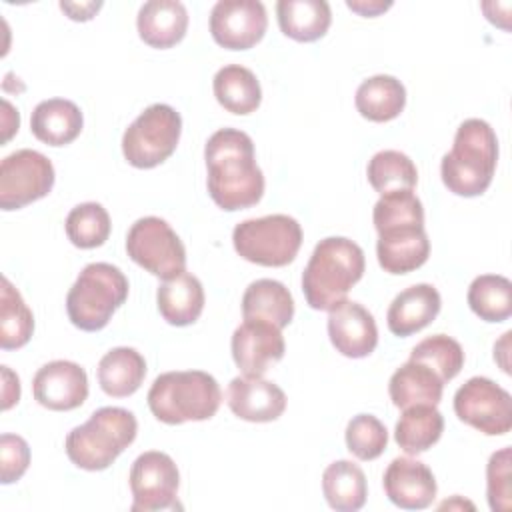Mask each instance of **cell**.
Returning <instances> with one entry per match:
<instances>
[{
	"label": "cell",
	"instance_id": "6da1fadb",
	"mask_svg": "<svg viewBox=\"0 0 512 512\" xmlns=\"http://www.w3.org/2000/svg\"><path fill=\"white\" fill-rule=\"evenodd\" d=\"M208 194L226 212L250 208L264 194V174L254 158L252 138L236 128L216 130L206 146Z\"/></svg>",
	"mask_w": 512,
	"mask_h": 512
},
{
	"label": "cell",
	"instance_id": "7a4b0ae2",
	"mask_svg": "<svg viewBox=\"0 0 512 512\" xmlns=\"http://www.w3.org/2000/svg\"><path fill=\"white\" fill-rule=\"evenodd\" d=\"M366 268L362 248L344 236H328L314 246L302 272V292L310 308L332 310L346 300Z\"/></svg>",
	"mask_w": 512,
	"mask_h": 512
},
{
	"label": "cell",
	"instance_id": "3957f363",
	"mask_svg": "<svg viewBox=\"0 0 512 512\" xmlns=\"http://www.w3.org/2000/svg\"><path fill=\"white\" fill-rule=\"evenodd\" d=\"M496 162V132L486 120L468 118L458 126L452 150L442 156V182L456 196H480L492 184Z\"/></svg>",
	"mask_w": 512,
	"mask_h": 512
},
{
	"label": "cell",
	"instance_id": "277c9868",
	"mask_svg": "<svg viewBox=\"0 0 512 512\" xmlns=\"http://www.w3.org/2000/svg\"><path fill=\"white\" fill-rule=\"evenodd\" d=\"M148 408L164 424L210 420L222 402L216 378L202 370L160 374L148 390Z\"/></svg>",
	"mask_w": 512,
	"mask_h": 512
},
{
	"label": "cell",
	"instance_id": "5b68a950",
	"mask_svg": "<svg viewBox=\"0 0 512 512\" xmlns=\"http://www.w3.org/2000/svg\"><path fill=\"white\" fill-rule=\"evenodd\" d=\"M136 416L120 406H104L72 428L64 448L70 462L82 470H106L136 438Z\"/></svg>",
	"mask_w": 512,
	"mask_h": 512
},
{
	"label": "cell",
	"instance_id": "8992f818",
	"mask_svg": "<svg viewBox=\"0 0 512 512\" xmlns=\"http://www.w3.org/2000/svg\"><path fill=\"white\" fill-rule=\"evenodd\" d=\"M128 278L118 266L92 262L82 268L66 296L70 322L84 332L102 330L128 298Z\"/></svg>",
	"mask_w": 512,
	"mask_h": 512
},
{
	"label": "cell",
	"instance_id": "52a82bcc",
	"mask_svg": "<svg viewBox=\"0 0 512 512\" xmlns=\"http://www.w3.org/2000/svg\"><path fill=\"white\" fill-rule=\"evenodd\" d=\"M232 244L240 258L258 266L280 268L296 258L302 246V228L288 214L248 218L232 230Z\"/></svg>",
	"mask_w": 512,
	"mask_h": 512
},
{
	"label": "cell",
	"instance_id": "ba28073f",
	"mask_svg": "<svg viewBox=\"0 0 512 512\" xmlns=\"http://www.w3.org/2000/svg\"><path fill=\"white\" fill-rule=\"evenodd\" d=\"M180 134V114L168 104H152L124 130L122 154L134 168H154L174 154Z\"/></svg>",
	"mask_w": 512,
	"mask_h": 512
},
{
	"label": "cell",
	"instance_id": "9c48e42d",
	"mask_svg": "<svg viewBox=\"0 0 512 512\" xmlns=\"http://www.w3.org/2000/svg\"><path fill=\"white\" fill-rule=\"evenodd\" d=\"M128 256L146 272L168 280L186 270V248L172 226L158 216L138 218L126 234Z\"/></svg>",
	"mask_w": 512,
	"mask_h": 512
},
{
	"label": "cell",
	"instance_id": "30bf717a",
	"mask_svg": "<svg viewBox=\"0 0 512 512\" xmlns=\"http://www.w3.org/2000/svg\"><path fill=\"white\" fill-rule=\"evenodd\" d=\"M54 166L38 150L22 148L0 162V208L20 210L44 198L54 186Z\"/></svg>",
	"mask_w": 512,
	"mask_h": 512
},
{
	"label": "cell",
	"instance_id": "8fae6325",
	"mask_svg": "<svg viewBox=\"0 0 512 512\" xmlns=\"http://www.w3.org/2000/svg\"><path fill=\"white\" fill-rule=\"evenodd\" d=\"M454 412L486 436H502L512 428V396L486 376H474L456 390Z\"/></svg>",
	"mask_w": 512,
	"mask_h": 512
},
{
	"label": "cell",
	"instance_id": "7c38bea8",
	"mask_svg": "<svg viewBox=\"0 0 512 512\" xmlns=\"http://www.w3.org/2000/svg\"><path fill=\"white\" fill-rule=\"evenodd\" d=\"M132 512L168 510L176 506L180 472L176 462L160 450L140 454L130 468Z\"/></svg>",
	"mask_w": 512,
	"mask_h": 512
},
{
	"label": "cell",
	"instance_id": "4fadbf2b",
	"mask_svg": "<svg viewBox=\"0 0 512 512\" xmlns=\"http://www.w3.org/2000/svg\"><path fill=\"white\" fill-rule=\"evenodd\" d=\"M268 28L266 8L258 0H220L210 12V34L226 50L256 46Z\"/></svg>",
	"mask_w": 512,
	"mask_h": 512
},
{
	"label": "cell",
	"instance_id": "5bb4252c",
	"mask_svg": "<svg viewBox=\"0 0 512 512\" xmlns=\"http://www.w3.org/2000/svg\"><path fill=\"white\" fill-rule=\"evenodd\" d=\"M34 400L54 412H68L88 398L86 370L70 360H52L32 378Z\"/></svg>",
	"mask_w": 512,
	"mask_h": 512
},
{
	"label": "cell",
	"instance_id": "9a60e30c",
	"mask_svg": "<svg viewBox=\"0 0 512 512\" xmlns=\"http://www.w3.org/2000/svg\"><path fill=\"white\" fill-rule=\"evenodd\" d=\"M232 358L244 376H264L286 352L282 330L264 320H244L232 334Z\"/></svg>",
	"mask_w": 512,
	"mask_h": 512
},
{
	"label": "cell",
	"instance_id": "2e32d148",
	"mask_svg": "<svg viewBox=\"0 0 512 512\" xmlns=\"http://www.w3.org/2000/svg\"><path fill=\"white\" fill-rule=\"evenodd\" d=\"M328 312V336L336 352L346 358H364L374 352L378 328L374 316L362 304L344 300Z\"/></svg>",
	"mask_w": 512,
	"mask_h": 512
},
{
	"label": "cell",
	"instance_id": "e0dca14e",
	"mask_svg": "<svg viewBox=\"0 0 512 512\" xmlns=\"http://www.w3.org/2000/svg\"><path fill=\"white\" fill-rule=\"evenodd\" d=\"M382 484L388 500L404 510L428 508L438 492L432 470L424 462L408 456L394 458L388 464Z\"/></svg>",
	"mask_w": 512,
	"mask_h": 512
},
{
	"label": "cell",
	"instance_id": "ac0fdd59",
	"mask_svg": "<svg viewBox=\"0 0 512 512\" xmlns=\"http://www.w3.org/2000/svg\"><path fill=\"white\" fill-rule=\"evenodd\" d=\"M378 264L388 274H408L430 256V240L424 224H396L378 230Z\"/></svg>",
	"mask_w": 512,
	"mask_h": 512
},
{
	"label": "cell",
	"instance_id": "d6986e66",
	"mask_svg": "<svg viewBox=\"0 0 512 512\" xmlns=\"http://www.w3.org/2000/svg\"><path fill=\"white\" fill-rule=\"evenodd\" d=\"M228 408L246 422H272L286 410L284 390L262 376H236L226 390Z\"/></svg>",
	"mask_w": 512,
	"mask_h": 512
},
{
	"label": "cell",
	"instance_id": "ffe728a7",
	"mask_svg": "<svg viewBox=\"0 0 512 512\" xmlns=\"http://www.w3.org/2000/svg\"><path fill=\"white\" fill-rule=\"evenodd\" d=\"M440 306V292L432 284H414L390 302L386 312L388 330L400 338L412 336L438 316Z\"/></svg>",
	"mask_w": 512,
	"mask_h": 512
},
{
	"label": "cell",
	"instance_id": "44dd1931",
	"mask_svg": "<svg viewBox=\"0 0 512 512\" xmlns=\"http://www.w3.org/2000/svg\"><path fill=\"white\" fill-rule=\"evenodd\" d=\"M138 36L152 48H172L188 30L186 6L178 0L144 2L136 16Z\"/></svg>",
	"mask_w": 512,
	"mask_h": 512
},
{
	"label": "cell",
	"instance_id": "7402d4cb",
	"mask_svg": "<svg viewBox=\"0 0 512 512\" xmlns=\"http://www.w3.org/2000/svg\"><path fill=\"white\" fill-rule=\"evenodd\" d=\"M84 126L80 108L66 98L42 100L30 116L32 134L48 146H66L74 142Z\"/></svg>",
	"mask_w": 512,
	"mask_h": 512
},
{
	"label": "cell",
	"instance_id": "603a6c76",
	"mask_svg": "<svg viewBox=\"0 0 512 512\" xmlns=\"http://www.w3.org/2000/svg\"><path fill=\"white\" fill-rule=\"evenodd\" d=\"M156 302L168 324L190 326L204 310V288L194 274L184 270L174 278L162 280L156 292Z\"/></svg>",
	"mask_w": 512,
	"mask_h": 512
},
{
	"label": "cell",
	"instance_id": "cb8c5ba5",
	"mask_svg": "<svg viewBox=\"0 0 512 512\" xmlns=\"http://www.w3.org/2000/svg\"><path fill=\"white\" fill-rule=\"evenodd\" d=\"M442 390V378L432 368L416 360L402 364L388 382L390 400L400 410L416 404L436 406L442 400Z\"/></svg>",
	"mask_w": 512,
	"mask_h": 512
},
{
	"label": "cell",
	"instance_id": "d4e9b609",
	"mask_svg": "<svg viewBox=\"0 0 512 512\" xmlns=\"http://www.w3.org/2000/svg\"><path fill=\"white\" fill-rule=\"evenodd\" d=\"M244 320H264L280 330L294 318V298L290 290L272 278H260L248 284L242 296Z\"/></svg>",
	"mask_w": 512,
	"mask_h": 512
},
{
	"label": "cell",
	"instance_id": "484cf974",
	"mask_svg": "<svg viewBox=\"0 0 512 512\" xmlns=\"http://www.w3.org/2000/svg\"><path fill=\"white\" fill-rule=\"evenodd\" d=\"M276 16L282 34L296 42H314L332 24V10L326 0H280Z\"/></svg>",
	"mask_w": 512,
	"mask_h": 512
},
{
	"label": "cell",
	"instance_id": "4316f807",
	"mask_svg": "<svg viewBox=\"0 0 512 512\" xmlns=\"http://www.w3.org/2000/svg\"><path fill=\"white\" fill-rule=\"evenodd\" d=\"M354 104L362 118L370 122H388L402 114L406 106V88L390 74H376L358 86Z\"/></svg>",
	"mask_w": 512,
	"mask_h": 512
},
{
	"label": "cell",
	"instance_id": "83f0119b",
	"mask_svg": "<svg viewBox=\"0 0 512 512\" xmlns=\"http://www.w3.org/2000/svg\"><path fill=\"white\" fill-rule=\"evenodd\" d=\"M146 376L144 356L130 346L108 350L98 362V384L114 398L134 394Z\"/></svg>",
	"mask_w": 512,
	"mask_h": 512
},
{
	"label": "cell",
	"instance_id": "f1b7e54d",
	"mask_svg": "<svg viewBox=\"0 0 512 512\" xmlns=\"http://www.w3.org/2000/svg\"><path fill=\"white\" fill-rule=\"evenodd\" d=\"M214 96L218 104L238 116L252 114L262 102V88L256 74L240 64H228L214 74Z\"/></svg>",
	"mask_w": 512,
	"mask_h": 512
},
{
	"label": "cell",
	"instance_id": "f546056e",
	"mask_svg": "<svg viewBox=\"0 0 512 512\" xmlns=\"http://www.w3.org/2000/svg\"><path fill=\"white\" fill-rule=\"evenodd\" d=\"M444 432V416L436 406L416 404L402 410L394 428V440L406 454H422L432 448Z\"/></svg>",
	"mask_w": 512,
	"mask_h": 512
},
{
	"label": "cell",
	"instance_id": "4dcf8cb0",
	"mask_svg": "<svg viewBox=\"0 0 512 512\" xmlns=\"http://www.w3.org/2000/svg\"><path fill=\"white\" fill-rule=\"evenodd\" d=\"M322 492L330 508L338 512H356L366 504V476L358 464L336 460L322 474Z\"/></svg>",
	"mask_w": 512,
	"mask_h": 512
},
{
	"label": "cell",
	"instance_id": "1f68e13d",
	"mask_svg": "<svg viewBox=\"0 0 512 512\" xmlns=\"http://www.w3.org/2000/svg\"><path fill=\"white\" fill-rule=\"evenodd\" d=\"M468 306L484 322H504L512 314V282L502 274L476 276L468 288Z\"/></svg>",
	"mask_w": 512,
	"mask_h": 512
},
{
	"label": "cell",
	"instance_id": "d6a6232c",
	"mask_svg": "<svg viewBox=\"0 0 512 512\" xmlns=\"http://www.w3.org/2000/svg\"><path fill=\"white\" fill-rule=\"evenodd\" d=\"M34 332V316L12 282L2 276L0 288V348L18 350L28 344Z\"/></svg>",
	"mask_w": 512,
	"mask_h": 512
},
{
	"label": "cell",
	"instance_id": "836d02e7",
	"mask_svg": "<svg viewBox=\"0 0 512 512\" xmlns=\"http://www.w3.org/2000/svg\"><path fill=\"white\" fill-rule=\"evenodd\" d=\"M370 186L382 196L394 190H412L418 182V170L410 156L400 150L376 152L366 168Z\"/></svg>",
	"mask_w": 512,
	"mask_h": 512
},
{
	"label": "cell",
	"instance_id": "e575fe53",
	"mask_svg": "<svg viewBox=\"0 0 512 512\" xmlns=\"http://www.w3.org/2000/svg\"><path fill=\"white\" fill-rule=\"evenodd\" d=\"M66 236L76 248H98L110 236V216L98 202H82L74 206L64 222Z\"/></svg>",
	"mask_w": 512,
	"mask_h": 512
},
{
	"label": "cell",
	"instance_id": "d590c367",
	"mask_svg": "<svg viewBox=\"0 0 512 512\" xmlns=\"http://www.w3.org/2000/svg\"><path fill=\"white\" fill-rule=\"evenodd\" d=\"M410 360L426 364L442 378V382H448L460 374L464 366V350L454 338L446 334H434L420 340L412 348Z\"/></svg>",
	"mask_w": 512,
	"mask_h": 512
},
{
	"label": "cell",
	"instance_id": "8d00e7d4",
	"mask_svg": "<svg viewBox=\"0 0 512 512\" xmlns=\"http://www.w3.org/2000/svg\"><path fill=\"white\" fill-rule=\"evenodd\" d=\"M376 232L396 224H424V208L412 190H394L378 198L372 210Z\"/></svg>",
	"mask_w": 512,
	"mask_h": 512
},
{
	"label": "cell",
	"instance_id": "74e56055",
	"mask_svg": "<svg viewBox=\"0 0 512 512\" xmlns=\"http://www.w3.org/2000/svg\"><path fill=\"white\" fill-rule=\"evenodd\" d=\"M344 438L358 460H376L388 446V430L372 414H356L348 422Z\"/></svg>",
	"mask_w": 512,
	"mask_h": 512
},
{
	"label": "cell",
	"instance_id": "f35d334b",
	"mask_svg": "<svg viewBox=\"0 0 512 512\" xmlns=\"http://www.w3.org/2000/svg\"><path fill=\"white\" fill-rule=\"evenodd\" d=\"M486 494L494 512L510 510V448L494 452L486 466Z\"/></svg>",
	"mask_w": 512,
	"mask_h": 512
},
{
	"label": "cell",
	"instance_id": "ab89813d",
	"mask_svg": "<svg viewBox=\"0 0 512 512\" xmlns=\"http://www.w3.org/2000/svg\"><path fill=\"white\" fill-rule=\"evenodd\" d=\"M30 464V446L18 434L0 436V482L12 484L24 476Z\"/></svg>",
	"mask_w": 512,
	"mask_h": 512
},
{
	"label": "cell",
	"instance_id": "60d3db41",
	"mask_svg": "<svg viewBox=\"0 0 512 512\" xmlns=\"http://www.w3.org/2000/svg\"><path fill=\"white\" fill-rule=\"evenodd\" d=\"M0 368H2V382H4V386H2V408L10 410L20 400V380L8 366H0Z\"/></svg>",
	"mask_w": 512,
	"mask_h": 512
},
{
	"label": "cell",
	"instance_id": "b9f144b4",
	"mask_svg": "<svg viewBox=\"0 0 512 512\" xmlns=\"http://www.w3.org/2000/svg\"><path fill=\"white\" fill-rule=\"evenodd\" d=\"M60 8L68 14L70 20L86 22L94 18V14L102 8V2H60Z\"/></svg>",
	"mask_w": 512,
	"mask_h": 512
},
{
	"label": "cell",
	"instance_id": "7bdbcfd3",
	"mask_svg": "<svg viewBox=\"0 0 512 512\" xmlns=\"http://www.w3.org/2000/svg\"><path fill=\"white\" fill-rule=\"evenodd\" d=\"M346 6H348L350 10H354V12H358L360 16L374 18V16L386 12V10L392 6V2H380V0H370V2H366V0H348Z\"/></svg>",
	"mask_w": 512,
	"mask_h": 512
},
{
	"label": "cell",
	"instance_id": "ee69618b",
	"mask_svg": "<svg viewBox=\"0 0 512 512\" xmlns=\"http://www.w3.org/2000/svg\"><path fill=\"white\" fill-rule=\"evenodd\" d=\"M510 336L512 332H504L502 338L494 344V360L500 364V368L510 374V362H508V350H510Z\"/></svg>",
	"mask_w": 512,
	"mask_h": 512
}]
</instances>
